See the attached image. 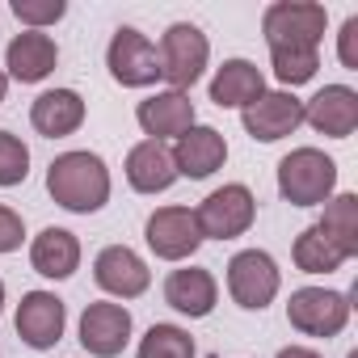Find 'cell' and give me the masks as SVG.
Listing matches in <instances>:
<instances>
[{
	"instance_id": "obj_1",
	"label": "cell",
	"mask_w": 358,
	"mask_h": 358,
	"mask_svg": "<svg viewBox=\"0 0 358 358\" xmlns=\"http://www.w3.org/2000/svg\"><path fill=\"white\" fill-rule=\"evenodd\" d=\"M47 194L76 215H93L110 203V169L97 152H64L47 169Z\"/></svg>"
},
{
	"instance_id": "obj_2",
	"label": "cell",
	"mask_w": 358,
	"mask_h": 358,
	"mask_svg": "<svg viewBox=\"0 0 358 358\" xmlns=\"http://www.w3.org/2000/svg\"><path fill=\"white\" fill-rule=\"evenodd\" d=\"M337 186V164L320 148H295L278 160V194L291 207H320Z\"/></svg>"
},
{
	"instance_id": "obj_3",
	"label": "cell",
	"mask_w": 358,
	"mask_h": 358,
	"mask_svg": "<svg viewBox=\"0 0 358 358\" xmlns=\"http://www.w3.org/2000/svg\"><path fill=\"white\" fill-rule=\"evenodd\" d=\"M329 13L324 5L312 0H278L262 17V34L270 43V51H320Z\"/></svg>"
},
{
	"instance_id": "obj_4",
	"label": "cell",
	"mask_w": 358,
	"mask_h": 358,
	"mask_svg": "<svg viewBox=\"0 0 358 358\" xmlns=\"http://www.w3.org/2000/svg\"><path fill=\"white\" fill-rule=\"evenodd\" d=\"M253 215H257V199L249 194V186H220L211 190L199 207H194V224L203 232V241H236L253 228Z\"/></svg>"
},
{
	"instance_id": "obj_5",
	"label": "cell",
	"mask_w": 358,
	"mask_h": 358,
	"mask_svg": "<svg viewBox=\"0 0 358 358\" xmlns=\"http://www.w3.org/2000/svg\"><path fill=\"white\" fill-rule=\"evenodd\" d=\"M156 55H160V76L173 85V93H186L190 85H199V76L207 68V55H211V43L199 26L177 22V26L164 30Z\"/></svg>"
},
{
	"instance_id": "obj_6",
	"label": "cell",
	"mask_w": 358,
	"mask_h": 358,
	"mask_svg": "<svg viewBox=\"0 0 358 358\" xmlns=\"http://www.w3.org/2000/svg\"><path fill=\"white\" fill-rule=\"evenodd\" d=\"M106 68L122 89H143V85L160 80V55L135 26L114 30L110 47H106Z\"/></svg>"
},
{
	"instance_id": "obj_7",
	"label": "cell",
	"mask_w": 358,
	"mask_h": 358,
	"mask_svg": "<svg viewBox=\"0 0 358 358\" xmlns=\"http://www.w3.org/2000/svg\"><path fill=\"white\" fill-rule=\"evenodd\" d=\"M287 320L308 333V337H337L350 320V299L341 291H324V287H299L291 291L287 303Z\"/></svg>"
},
{
	"instance_id": "obj_8",
	"label": "cell",
	"mask_w": 358,
	"mask_h": 358,
	"mask_svg": "<svg viewBox=\"0 0 358 358\" xmlns=\"http://www.w3.org/2000/svg\"><path fill=\"white\" fill-rule=\"evenodd\" d=\"M278 266H274V257L270 253H262V249H245V253H236L232 262H228V291H232V299L241 303V308H249V312H262L274 295H278Z\"/></svg>"
},
{
	"instance_id": "obj_9",
	"label": "cell",
	"mask_w": 358,
	"mask_h": 358,
	"mask_svg": "<svg viewBox=\"0 0 358 358\" xmlns=\"http://www.w3.org/2000/svg\"><path fill=\"white\" fill-rule=\"evenodd\" d=\"M143 236H148V249L156 257H164V262H186L203 245V232H199L190 207H160V211H152Z\"/></svg>"
},
{
	"instance_id": "obj_10",
	"label": "cell",
	"mask_w": 358,
	"mask_h": 358,
	"mask_svg": "<svg viewBox=\"0 0 358 358\" xmlns=\"http://www.w3.org/2000/svg\"><path fill=\"white\" fill-rule=\"evenodd\" d=\"M241 122H245V131H249L253 139L278 143V139H287V135L299 131V122H303V101H299L295 93H287V89L262 93L253 106L241 110Z\"/></svg>"
},
{
	"instance_id": "obj_11",
	"label": "cell",
	"mask_w": 358,
	"mask_h": 358,
	"mask_svg": "<svg viewBox=\"0 0 358 358\" xmlns=\"http://www.w3.org/2000/svg\"><path fill=\"white\" fill-rule=\"evenodd\" d=\"M64 324H68V308H64L59 295H51V291L22 295V303H17V337L30 350H51L64 337Z\"/></svg>"
},
{
	"instance_id": "obj_12",
	"label": "cell",
	"mask_w": 358,
	"mask_h": 358,
	"mask_svg": "<svg viewBox=\"0 0 358 358\" xmlns=\"http://www.w3.org/2000/svg\"><path fill=\"white\" fill-rule=\"evenodd\" d=\"M131 341V312L122 303H89L80 312V345L97 358L122 354Z\"/></svg>"
},
{
	"instance_id": "obj_13",
	"label": "cell",
	"mask_w": 358,
	"mask_h": 358,
	"mask_svg": "<svg viewBox=\"0 0 358 358\" xmlns=\"http://www.w3.org/2000/svg\"><path fill=\"white\" fill-rule=\"evenodd\" d=\"M93 278H97L101 291H110V295H118V299H135V295L148 291L152 270L143 266V257H139L135 249H127V245H110V249L97 253V262H93Z\"/></svg>"
},
{
	"instance_id": "obj_14",
	"label": "cell",
	"mask_w": 358,
	"mask_h": 358,
	"mask_svg": "<svg viewBox=\"0 0 358 358\" xmlns=\"http://www.w3.org/2000/svg\"><path fill=\"white\" fill-rule=\"evenodd\" d=\"M303 122H312L329 139H345L358 127V93L350 85H324L312 101H303Z\"/></svg>"
},
{
	"instance_id": "obj_15",
	"label": "cell",
	"mask_w": 358,
	"mask_h": 358,
	"mask_svg": "<svg viewBox=\"0 0 358 358\" xmlns=\"http://www.w3.org/2000/svg\"><path fill=\"white\" fill-rule=\"evenodd\" d=\"M228 160V143L215 127H190L182 139H177L173 148V164H177V177H194V182H203V177H211L215 169H224Z\"/></svg>"
},
{
	"instance_id": "obj_16",
	"label": "cell",
	"mask_w": 358,
	"mask_h": 358,
	"mask_svg": "<svg viewBox=\"0 0 358 358\" xmlns=\"http://www.w3.org/2000/svg\"><path fill=\"white\" fill-rule=\"evenodd\" d=\"M55 64H59V47H55V38L43 34V30H26V34H17V38L5 47V68H9V76L22 80V85L47 80V76L55 72Z\"/></svg>"
},
{
	"instance_id": "obj_17",
	"label": "cell",
	"mask_w": 358,
	"mask_h": 358,
	"mask_svg": "<svg viewBox=\"0 0 358 358\" xmlns=\"http://www.w3.org/2000/svg\"><path fill=\"white\" fill-rule=\"evenodd\" d=\"M135 118H139L143 135H152L156 143L169 139V135H173V139H182V135L194 127V101H190L186 93L164 89V93H152L148 101H139Z\"/></svg>"
},
{
	"instance_id": "obj_18",
	"label": "cell",
	"mask_w": 358,
	"mask_h": 358,
	"mask_svg": "<svg viewBox=\"0 0 358 358\" xmlns=\"http://www.w3.org/2000/svg\"><path fill=\"white\" fill-rule=\"evenodd\" d=\"M215 295H220L215 278H211L207 270H199V266L173 270V274L164 278V303H169L173 312L190 316V320H199V316H211V308H215Z\"/></svg>"
},
{
	"instance_id": "obj_19",
	"label": "cell",
	"mask_w": 358,
	"mask_h": 358,
	"mask_svg": "<svg viewBox=\"0 0 358 358\" xmlns=\"http://www.w3.org/2000/svg\"><path fill=\"white\" fill-rule=\"evenodd\" d=\"M127 182H131V190H139V194H160V190H169V186L177 182L173 152H169L164 143H156V139L135 143L131 156H127Z\"/></svg>"
},
{
	"instance_id": "obj_20",
	"label": "cell",
	"mask_w": 358,
	"mask_h": 358,
	"mask_svg": "<svg viewBox=\"0 0 358 358\" xmlns=\"http://www.w3.org/2000/svg\"><path fill=\"white\" fill-rule=\"evenodd\" d=\"M266 93V76L249 59H224V68L211 76V101L220 110H245Z\"/></svg>"
},
{
	"instance_id": "obj_21",
	"label": "cell",
	"mask_w": 358,
	"mask_h": 358,
	"mask_svg": "<svg viewBox=\"0 0 358 358\" xmlns=\"http://www.w3.org/2000/svg\"><path fill=\"white\" fill-rule=\"evenodd\" d=\"M30 122H34L38 135L64 139V135L80 131V122H85V97L76 89H51V93H43L30 106Z\"/></svg>"
},
{
	"instance_id": "obj_22",
	"label": "cell",
	"mask_w": 358,
	"mask_h": 358,
	"mask_svg": "<svg viewBox=\"0 0 358 358\" xmlns=\"http://www.w3.org/2000/svg\"><path fill=\"white\" fill-rule=\"evenodd\" d=\"M30 266L43 278H68L80 266V241L68 228H43L30 245Z\"/></svg>"
},
{
	"instance_id": "obj_23",
	"label": "cell",
	"mask_w": 358,
	"mask_h": 358,
	"mask_svg": "<svg viewBox=\"0 0 358 358\" xmlns=\"http://www.w3.org/2000/svg\"><path fill=\"white\" fill-rule=\"evenodd\" d=\"M295 266L303 270V274H333V270H341L350 257L320 232V224H312L308 232H299V241H295Z\"/></svg>"
},
{
	"instance_id": "obj_24",
	"label": "cell",
	"mask_w": 358,
	"mask_h": 358,
	"mask_svg": "<svg viewBox=\"0 0 358 358\" xmlns=\"http://www.w3.org/2000/svg\"><path fill=\"white\" fill-rule=\"evenodd\" d=\"M320 232H324L345 257H354V253H358V194H337V199L324 207Z\"/></svg>"
},
{
	"instance_id": "obj_25",
	"label": "cell",
	"mask_w": 358,
	"mask_h": 358,
	"mask_svg": "<svg viewBox=\"0 0 358 358\" xmlns=\"http://www.w3.org/2000/svg\"><path fill=\"white\" fill-rule=\"evenodd\" d=\"M139 358H194V337L177 324H152L139 341Z\"/></svg>"
},
{
	"instance_id": "obj_26",
	"label": "cell",
	"mask_w": 358,
	"mask_h": 358,
	"mask_svg": "<svg viewBox=\"0 0 358 358\" xmlns=\"http://www.w3.org/2000/svg\"><path fill=\"white\" fill-rule=\"evenodd\" d=\"M270 64H274V76L282 85H308L320 68V51H270Z\"/></svg>"
},
{
	"instance_id": "obj_27",
	"label": "cell",
	"mask_w": 358,
	"mask_h": 358,
	"mask_svg": "<svg viewBox=\"0 0 358 358\" xmlns=\"http://www.w3.org/2000/svg\"><path fill=\"white\" fill-rule=\"evenodd\" d=\"M26 173H30V148L13 131H0V186H22Z\"/></svg>"
},
{
	"instance_id": "obj_28",
	"label": "cell",
	"mask_w": 358,
	"mask_h": 358,
	"mask_svg": "<svg viewBox=\"0 0 358 358\" xmlns=\"http://www.w3.org/2000/svg\"><path fill=\"white\" fill-rule=\"evenodd\" d=\"M64 13H68L64 0H13V17H17V22H26V26H34V30L55 26Z\"/></svg>"
},
{
	"instance_id": "obj_29",
	"label": "cell",
	"mask_w": 358,
	"mask_h": 358,
	"mask_svg": "<svg viewBox=\"0 0 358 358\" xmlns=\"http://www.w3.org/2000/svg\"><path fill=\"white\" fill-rule=\"evenodd\" d=\"M22 236H26L22 215H17V211H9V207H0V253L22 249Z\"/></svg>"
},
{
	"instance_id": "obj_30",
	"label": "cell",
	"mask_w": 358,
	"mask_h": 358,
	"mask_svg": "<svg viewBox=\"0 0 358 358\" xmlns=\"http://www.w3.org/2000/svg\"><path fill=\"white\" fill-rule=\"evenodd\" d=\"M337 38H341V47H337V51H341V64H345L350 72H358V17H350Z\"/></svg>"
},
{
	"instance_id": "obj_31",
	"label": "cell",
	"mask_w": 358,
	"mask_h": 358,
	"mask_svg": "<svg viewBox=\"0 0 358 358\" xmlns=\"http://www.w3.org/2000/svg\"><path fill=\"white\" fill-rule=\"evenodd\" d=\"M278 358H320V354L308 345H287V350H278Z\"/></svg>"
},
{
	"instance_id": "obj_32",
	"label": "cell",
	"mask_w": 358,
	"mask_h": 358,
	"mask_svg": "<svg viewBox=\"0 0 358 358\" xmlns=\"http://www.w3.org/2000/svg\"><path fill=\"white\" fill-rule=\"evenodd\" d=\"M5 93H9V76L0 72V101H5Z\"/></svg>"
},
{
	"instance_id": "obj_33",
	"label": "cell",
	"mask_w": 358,
	"mask_h": 358,
	"mask_svg": "<svg viewBox=\"0 0 358 358\" xmlns=\"http://www.w3.org/2000/svg\"><path fill=\"white\" fill-rule=\"evenodd\" d=\"M0 312H5V282H0Z\"/></svg>"
},
{
	"instance_id": "obj_34",
	"label": "cell",
	"mask_w": 358,
	"mask_h": 358,
	"mask_svg": "<svg viewBox=\"0 0 358 358\" xmlns=\"http://www.w3.org/2000/svg\"><path fill=\"white\" fill-rule=\"evenodd\" d=\"M350 358H358V350H354V354H350Z\"/></svg>"
}]
</instances>
